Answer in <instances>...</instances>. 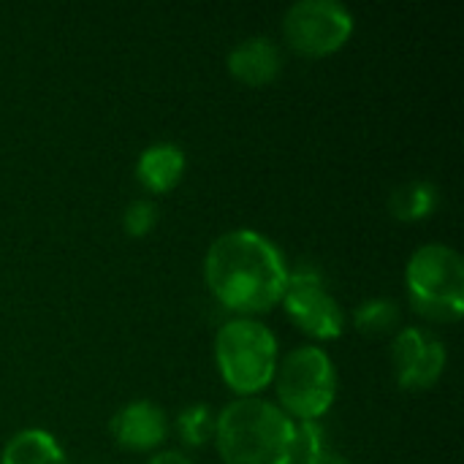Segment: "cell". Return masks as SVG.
<instances>
[{"label": "cell", "instance_id": "cell-1", "mask_svg": "<svg viewBox=\"0 0 464 464\" xmlns=\"http://www.w3.org/2000/svg\"><path fill=\"white\" fill-rule=\"evenodd\" d=\"M204 275L215 299L242 318L272 310L285 291L288 266L272 239L237 228L218 237L204 261Z\"/></svg>", "mask_w": 464, "mask_h": 464}, {"label": "cell", "instance_id": "cell-2", "mask_svg": "<svg viewBox=\"0 0 464 464\" xmlns=\"http://www.w3.org/2000/svg\"><path fill=\"white\" fill-rule=\"evenodd\" d=\"M215 440L226 464H291L296 421L269 400L242 397L215 419Z\"/></svg>", "mask_w": 464, "mask_h": 464}, {"label": "cell", "instance_id": "cell-3", "mask_svg": "<svg viewBox=\"0 0 464 464\" xmlns=\"http://www.w3.org/2000/svg\"><path fill=\"white\" fill-rule=\"evenodd\" d=\"M215 359L223 381L242 397H253L275 381L277 340L261 321L234 318L220 326Z\"/></svg>", "mask_w": 464, "mask_h": 464}, {"label": "cell", "instance_id": "cell-4", "mask_svg": "<svg viewBox=\"0 0 464 464\" xmlns=\"http://www.w3.org/2000/svg\"><path fill=\"white\" fill-rule=\"evenodd\" d=\"M413 307L432 321H457L464 313V261L449 245H424L408 261Z\"/></svg>", "mask_w": 464, "mask_h": 464}, {"label": "cell", "instance_id": "cell-5", "mask_svg": "<svg viewBox=\"0 0 464 464\" xmlns=\"http://www.w3.org/2000/svg\"><path fill=\"white\" fill-rule=\"evenodd\" d=\"M280 411L288 419L318 421L337 397V372L324 348L302 345L275 370Z\"/></svg>", "mask_w": 464, "mask_h": 464}, {"label": "cell", "instance_id": "cell-6", "mask_svg": "<svg viewBox=\"0 0 464 464\" xmlns=\"http://www.w3.org/2000/svg\"><path fill=\"white\" fill-rule=\"evenodd\" d=\"M285 41L310 57L340 49L353 33V14L337 0H299L283 16Z\"/></svg>", "mask_w": 464, "mask_h": 464}, {"label": "cell", "instance_id": "cell-7", "mask_svg": "<svg viewBox=\"0 0 464 464\" xmlns=\"http://www.w3.org/2000/svg\"><path fill=\"white\" fill-rule=\"evenodd\" d=\"M280 302L285 304V313L294 318V324L315 340H334L345 329V313L329 294L315 266L299 264L294 272H288Z\"/></svg>", "mask_w": 464, "mask_h": 464}, {"label": "cell", "instance_id": "cell-8", "mask_svg": "<svg viewBox=\"0 0 464 464\" xmlns=\"http://www.w3.org/2000/svg\"><path fill=\"white\" fill-rule=\"evenodd\" d=\"M446 359L449 356H446L443 343L424 329L408 326L394 340L392 362H394V372L402 389L421 392V389L435 386L446 370Z\"/></svg>", "mask_w": 464, "mask_h": 464}, {"label": "cell", "instance_id": "cell-9", "mask_svg": "<svg viewBox=\"0 0 464 464\" xmlns=\"http://www.w3.org/2000/svg\"><path fill=\"white\" fill-rule=\"evenodd\" d=\"M111 435L120 446L130 451H150L166 440L169 421H166L163 408H158L150 400H136V402H128L111 419Z\"/></svg>", "mask_w": 464, "mask_h": 464}, {"label": "cell", "instance_id": "cell-10", "mask_svg": "<svg viewBox=\"0 0 464 464\" xmlns=\"http://www.w3.org/2000/svg\"><path fill=\"white\" fill-rule=\"evenodd\" d=\"M280 68H283V54L264 35L245 38L228 52V71L239 82L253 84V87L272 82L280 73Z\"/></svg>", "mask_w": 464, "mask_h": 464}, {"label": "cell", "instance_id": "cell-11", "mask_svg": "<svg viewBox=\"0 0 464 464\" xmlns=\"http://www.w3.org/2000/svg\"><path fill=\"white\" fill-rule=\"evenodd\" d=\"M185 171V152L171 144V141H158L150 144L136 163V174L141 185L152 193H166L171 190Z\"/></svg>", "mask_w": 464, "mask_h": 464}, {"label": "cell", "instance_id": "cell-12", "mask_svg": "<svg viewBox=\"0 0 464 464\" xmlns=\"http://www.w3.org/2000/svg\"><path fill=\"white\" fill-rule=\"evenodd\" d=\"M0 464H71L60 443L46 430H22L16 432L5 449Z\"/></svg>", "mask_w": 464, "mask_h": 464}, {"label": "cell", "instance_id": "cell-13", "mask_svg": "<svg viewBox=\"0 0 464 464\" xmlns=\"http://www.w3.org/2000/svg\"><path fill=\"white\" fill-rule=\"evenodd\" d=\"M389 207L400 220H421L438 207V190L430 182H408L392 193Z\"/></svg>", "mask_w": 464, "mask_h": 464}, {"label": "cell", "instance_id": "cell-14", "mask_svg": "<svg viewBox=\"0 0 464 464\" xmlns=\"http://www.w3.org/2000/svg\"><path fill=\"white\" fill-rule=\"evenodd\" d=\"M356 329L364 334H383L400 321V307L392 299H367L356 307Z\"/></svg>", "mask_w": 464, "mask_h": 464}, {"label": "cell", "instance_id": "cell-15", "mask_svg": "<svg viewBox=\"0 0 464 464\" xmlns=\"http://www.w3.org/2000/svg\"><path fill=\"white\" fill-rule=\"evenodd\" d=\"M177 427H179V435L185 443L201 446L207 438L215 435V416L207 405H190L179 413Z\"/></svg>", "mask_w": 464, "mask_h": 464}, {"label": "cell", "instance_id": "cell-16", "mask_svg": "<svg viewBox=\"0 0 464 464\" xmlns=\"http://www.w3.org/2000/svg\"><path fill=\"white\" fill-rule=\"evenodd\" d=\"M158 220V212H155V204L147 201V198H136L125 207V215H122V226L130 237H144L147 231H152Z\"/></svg>", "mask_w": 464, "mask_h": 464}, {"label": "cell", "instance_id": "cell-17", "mask_svg": "<svg viewBox=\"0 0 464 464\" xmlns=\"http://www.w3.org/2000/svg\"><path fill=\"white\" fill-rule=\"evenodd\" d=\"M296 464H351L345 457H340V454H334V451H329V449H321L318 454H313V457H307V459H302V462Z\"/></svg>", "mask_w": 464, "mask_h": 464}, {"label": "cell", "instance_id": "cell-18", "mask_svg": "<svg viewBox=\"0 0 464 464\" xmlns=\"http://www.w3.org/2000/svg\"><path fill=\"white\" fill-rule=\"evenodd\" d=\"M147 464H193L185 454H179V451H160V454H155L152 459Z\"/></svg>", "mask_w": 464, "mask_h": 464}]
</instances>
